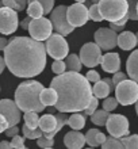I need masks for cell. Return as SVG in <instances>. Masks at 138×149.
Returning <instances> with one entry per match:
<instances>
[{"label": "cell", "mask_w": 138, "mask_h": 149, "mask_svg": "<svg viewBox=\"0 0 138 149\" xmlns=\"http://www.w3.org/2000/svg\"><path fill=\"white\" fill-rule=\"evenodd\" d=\"M4 60L10 72L18 77L38 76L46 67V46L31 37H15L4 49Z\"/></svg>", "instance_id": "obj_1"}, {"label": "cell", "mask_w": 138, "mask_h": 149, "mask_svg": "<svg viewBox=\"0 0 138 149\" xmlns=\"http://www.w3.org/2000/svg\"><path fill=\"white\" fill-rule=\"evenodd\" d=\"M50 87H53L58 95L54 104L55 110L62 113L83 111L94 96L88 79L75 71L57 74L51 80Z\"/></svg>", "instance_id": "obj_2"}, {"label": "cell", "mask_w": 138, "mask_h": 149, "mask_svg": "<svg viewBox=\"0 0 138 149\" xmlns=\"http://www.w3.org/2000/svg\"><path fill=\"white\" fill-rule=\"evenodd\" d=\"M44 90L42 83L35 80H27L20 83L15 91V102L20 111H37L41 113L46 109L41 102L40 94Z\"/></svg>", "instance_id": "obj_3"}, {"label": "cell", "mask_w": 138, "mask_h": 149, "mask_svg": "<svg viewBox=\"0 0 138 149\" xmlns=\"http://www.w3.org/2000/svg\"><path fill=\"white\" fill-rule=\"evenodd\" d=\"M98 6L103 19L108 22H118L127 15L129 10L127 0H99Z\"/></svg>", "instance_id": "obj_4"}, {"label": "cell", "mask_w": 138, "mask_h": 149, "mask_svg": "<svg viewBox=\"0 0 138 149\" xmlns=\"http://www.w3.org/2000/svg\"><path fill=\"white\" fill-rule=\"evenodd\" d=\"M115 98L122 106H130L138 100V83L135 80H122L115 87Z\"/></svg>", "instance_id": "obj_5"}, {"label": "cell", "mask_w": 138, "mask_h": 149, "mask_svg": "<svg viewBox=\"0 0 138 149\" xmlns=\"http://www.w3.org/2000/svg\"><path fill=\"white\" fill-rule=\"evenodd\" d=\"M67 8L68 6H58V7L53 8L50 12V22L53 24V29L64 37L69 36L75 29L67 18Z\"/></svg>", "instance_id": "obj_6"}, {"label": "cell", "mask_w": 138, "mask_h": 149, "mask_svg": "<svg viewBox=\"0 0 138 149\" xmlns=\"http://www.w3.org/2000/svg\"><path fill=\"white\" fill-rule=\"evenodd\" d=\"M46 52L47 54L53 57L54 60H64L68 56V52H69V46H68V42L65 41L64 36L61 34H51L49 38H47L46 42Z\"/></svg>", "instance_id": "obj_7"}, {"label": "cell", "mask_w": 138, "mask_h": 149, "mask_svg": "<svg viewBox=\"0 0 138 149\" xmlns=\"http://www.w3.org/2000/svg\"><path fill=\"white\" fill-rule=\"evenodd\" d=\"M107 132L110 136L117 138L129 136V121L125 115L121 114H110L106 122Z\"/></svg>", "instance_id": "obj_8"}, {"label": "cell", "mask_w": 138, "mask_h": 149, "mask_svg": "<svg viewBox=\"0 0 138 149\" xmlns=\"http://www.w3.org/2000/svg\"><path fill=\"white\" fill-rule=\"evenodd\" d=\"M18 14L16 10L10 7H0V33L4 36H10L18 29Z\"/></svg>", "instance_id": "obj_9"}, {"label": "cell", "mask_w": 138, "mask_h": 149, "mask_svg": "<svg viewBox=\"0 0 138 149\" xmlns=\"http://www.w3.org/2000/svg\"><path fill=\"white\" fill-rule=\"evenodd\" d=\"M102 49L96 42H88L80 49V60L88 68H94L102 61Z\"/></svg>", "instance_id": "obj_10"}, {"label": "cell", "mask_w": 138, "mask_h": 149, "mask_svg": "<svg viewBox=\"0 0 138 149\" xmlns=\"http://www.w3.org/2000/svg\"><path fill=\"white\" fill-rule=\"evenodd\" d=\"M51 30H53V24H51L50 19L46 18H33L28 26V31L30 36L34 39L38 41H45L51 36Z\"/></svg>", "instance_id": "obj_11"}, {"label": "cell", "mask_w": 138, "mask_h": 149, "mask_svg": "<svg viewBox=\"0 0 138 149\" xmlns=\"http://www.w3.org/2000/svg\"><path fill=\"white\" fill-rule=\"evenodd\" d=\"M67 18L69 23L73 27H80L88 22L89 19V14H88V8L84 6V3H77L72 6H68L67 8Z\"/></svg>", "instance_id": "obj_12"}, {"label": "cell", "mask_w": 138, "mask_h": 149, "mask_svg": "<svg viewBox=\"0 0 138 149\" xmlns=\"http://www.w3.org/2000/svg\"><path fill=\"white\" fill-rule=\"evenodd\" d=\"M95 42L98 43L102 50H111L118 45V37H117V31H114L112 29H106L100 27L98 29L94 34Z\"/></svg>", "instance_id": "obj_13"}, {"label": "cell", "mask_w": 138, "mask_h": 149, "mask_svg": "<svg viewBox=\"0 0 138 149\" xmlns=\"http://www.w3.org/2000/svg\"><path fill=\"white\" fill-rule=\"evenodd\" d=\"M0 114H3L7 118L10 126L18 125L20 122V109L16 102L11 99H1L0 100Z\"/></svg>", "instance_id": "obj_14"}, {"label": "cell", "mask_w": 138, "mask_h": 149, "mask_svg": "<svg viewBox=\"0 0 138 149\" xmlns=\"http://www.w3.org/2000/svg\"><path fill=\"white\" fill-rule=\"evenodd\" d=\"M103 71L108 72V73H115L121 69V57L118 53H107L102 57L100 61Z\"/></svg>", "instance_id": "obj_15"}, {"label": "cell", "mask_w": 138, "mask_h": 149, "mask_svg": "<svg viewBox=\"0 0 138 149\" xmlns=\"http://www.w3.org/2000/svg\"><path fill=\"white\" fill-rule=\"evenodd\" d=\"M64 144H65L67 148L80 149V148H83L84 144H85V136L80 133L79 130L72 129V132L65 134V137H64Z\"/></svg>", "instance_id": "obj_16"}, {"label": "cell", "mask_w": 138, "mask_h": 149, "mask_svg": "<svg viewBox=\"0 0 138 149\" xmlns=\"http://www.w3.org/2000/svg\"><path fill=\"white\" fill-rule=\"evenodd\" d=\"M118 46L122 50H131L137 46V36L131 31H122L118 36Z\"/></svg>", "instance_id": "obj_17"}, {"label": "cell", "mask_w": 138, "mask_h": 149, "mask_svg": "<svg viewBox=\"0 0 138 149\" xmlns=\"http://www.w3.org/2000/svg\"><path fill=\"white\" fill-rule=\"evenodd\" d=\"M106 138V134H103L99 129H89L85 134V144H88L89 146H102Z\"/></svg>", "instance_id": "obj_18"}, {"label": "cell", "mask_w": 138, "mask_h": 149, "mask_svg": "<svg viewBox=\"0 0 138 149\" xmlns=\"http://www.w3.org/2000/svg\"><path fill=\"white\" fill-rule=\"evenodd\" d=\"M126 71L127 74L130 76V79H133L138 83V49L133 50V53L129 56L126 63Z\"/></svg>", "instance_id": "obj_19"}, {"label": "cell", "mask_w": 138, "mask_h": 149, "mask_svg": "<svg viewBox=\"0 0 138 149\" xmlns=\"http://www.w3.org/2000/svg\"><path fill=\"white\" fill-rule=\"evenodd\" d=\"M57 126V118L53 114H46L44 117L40 118V122H38V127H40L44 133H50L55 129Z\"/></svg>", "instance_id": "obj_20"}, {"label": "cell", "mask_w": 138, "mask_h": 149, "mask_svg": "<svg viewBox=\"0 0 138 149\" xmlns=\"http://www.w3.org/2000/svg\"><path fill=\"white\" fill-rule=\"evenodd\" d=\"M40 99L41 102L44 103L45 106H54L55 102H57V99H58V95H57V91L53 88V87H49V88H45L41 91L40 94Z\"/></svg>", "instance_id": "obj_21"}, {"label": "cell", "mask_w": 138, "mask_h": 149, "mask_svg": "<svg viewBox=\"0 0 138 149\" xmlns=\"http://www.w3.org/2000/svg\"><path fill=\"white\" fill-rule=\"evenodd\" d=\"M92 92H94V95L98 99H104L111 92V87L108 86V83L106 80H99V81L95 83L94 88H92Z\"/></svg>", "instance_id": "obj_22"}, {"label": "cell", "mask_w": 138, "mask_h": 149, "mask_svg": "<svg viewBox=\"0 0 138 149\" xmlns=\"http://www.w3.org/2000/svg\"><path fill=\"white\" fill-rule=\"evenodd\" d=\"M68 126H71L73 130H80L85 126V115L77 113H73L71 117H68Z\"/></svg>", "instance_id": "obj_23"}, {"label": "cell", "mask_w": 138, "mask_h": 149, "mask_svg": "<svg viewBox=\"0 0 138 149\" xmlns=\"http://www.w3.org/2000/svg\"><path fill=\"white\" fill-rule=\"evenodd\" d=\"M27 15L31 16V18H41L42 15H45L44 6H42L38 0L30 1L27 6Z\"/></svg>", "instance_id": "obj_24"}, {"label": "cell", "mask_w": 138, "mask_h": 149, "mask_svg": "<svg viewBox=\"0 0 138 149\" xmlns=\"http://www.w3.org/2000/svg\"><path fill=\"white\" fill-rule=\"evenodd\" d=\"M110 117V114L107 110H95V113L91 115L92 123H95L96 126H106V122Z\"/></svg>", "instance_id": "obj_25"}, {"label": "cell", "mask_w": 138, "mask_h": 149, "mask_svg": "<svg viewBox=\"0 0 138 149\" xmlns=\"http://www.w3.org/2000/svg\"><path fill=\"white\" fill-rule=\"evenodd\" d=\"M65 64H67V69H68V71H75V72H80L81 65H83V63H81L80 57H79V56H76V54H68Z\"/></svg>", "instance_id": "obj_26"}, {"label": "cell", "mask_w": 138, "mask_h": 149, "mask_svg": "<svg viewBox=\"0 0 138 149\" xmlns=\"http://www.w3.org/2000/svg\"><path fill=\"white\" fill-rule=\"evenodd\" d=\"M22 132H23V136L24 138H27V140H37V138H40L42 134H44V132L40 129V127H28L26 123H24L23 129H22Z\"/></svg>", "instance_id": "obj_27"}, {"label": "cell", "mask_w": 138, "mask_h": 149, "mask_svg": "<svg viewBox=\"0 0 138 149\" xmlns=\"http://www.w3.org/2000/svg\"><path fill=\"white\" fill-rule=\"evenodd\" d=\"M38 122H40V117L37 111H24V123L28 127H38Z\"/></svg>", "instance_id": "obj_28"}, {"label": "cell", "mask_w": 138, "mask_h": 149, "mask_svg": "<svg viewBox=\"0 0 138 149\" xmlns=\"http://www.w3.org/2000/svg\"><path fill=\"white\" fill-rule=\"evenodd\" d=\"M123 146L125 148H131V149H138V134H131V136H125L121 137Z\"/></svg>", "instance_id": "obj_29"}, {"label": "cell", "mask_w": 138, "mask_h": 149, "mask_svg": "<svg viewBox=\"0 0 138 149\" xmlns=\"http://www.w3.org/2000/svg\"><path fill=\"white\" fill-rule=\"evenodd\" d=\"M102 148L104 149H110V148H125L121 141V138H117V137H107L106 141L102 144Z\"/></svg>", "instance_id": "obj_30"}, {"label": "cell", "mask_w": 138, "mask_h": 149, "mask_svg": "<svg viewBox=\"0 0 138 149\" xmlns=\"http://www.w3.org/2000/svg\"><path fill=\"white\" fill-rule=\"evenodd\" d=\"M88 14H89V19L95 20V22H102V20H104L103 19V16H102V14H100V10H99L98 3H94L91 7H89Z\"/></svg>", "instance_id": "obj_31"}, {"label": "cell", "mask_w": 138, "mask_h": 149, "mask_svg": "<svg viewBox=\"0 0 138 149\" xmlns=\"http://www.w3.org/2000/svg\"><path fill=\"white\" fill-rule=\"evenodd\" d=\"M127 3H129V10H127L129 19L138 20V12H137V3H138V0H127Z\"/></svg>", "instance_id": "obj_32"}, {"label": "cell", "mask_w": 138, "mask_h": 149, "mask_svg": "<svg viewBox=\"0 0 138 149\" xmlns=\"http://www.w3.org/2000/svg\"><path fill=\"white\" fill-rule=\"evenodd\" d=\"M117 106H118V100H117V98H110V96L104 98V102H103V109H104V110H107L108 113H110V111L115 110Z\"/></svg>", "instance_id": "obj_33"}, {"label": "cell", "mask_w": 138, "mask_h": 149, "mask_svg": "<svg viewBox=\"0 0 138 149\" xmlns=\"http://www.w3.org/2000/svg\"><path fill=\"white\" fill-rule=\"evenodd\" d=\"M127 19H129V15L123 16L122 19H119L118 22H110V29H112L114 31H122L125 29V24H126Z\"/></svg>", "instance_id": "obj_34"}, {"label": "cell", "mask_w": 138, "mask_h": 149, "mask_svg": "<svg viewBox=\"0 0 138 149\" xmlns=\"http://www.w3.org/2000/svg\"><path fill=\"white\" fill-rule=\"evenodd\" d=\"M67 69V64L64 63L62 60H55L54 63L51 64V71L54 72L55 74H60V73H64Z\"/></svg>", "instance_id": "obj_35"}, {"label": "cell", "mask_w": 138, "mask_h": 149, "mask_svg": "<svg viewBox=\"0 0 138 149\" xmlns=\"http://www.w3.org/2000/svg\"><path fill=\"white\" fill-rule=\"evenodd\" d=\"M37 145L40 146V148H51V146L54 145V140L45 137L44 134H42L40 138H37Z\"/></svg>", "instance_id": "obj_36"}, {"label": "cell", "mask_w": 138, "mask_h": 149, "mask_svg": "<svg viewBox=\"0 0 138 149\" xmlns=\"http://www.w3.org/2000/svg\"><path fill=\"white\" fill-rule=\"evenodd\" d=\"M99 106V102H98V98L96 96H92L91 100H89V103H88V106L84 109V111H85V115H92V114L95 113V110L98 109Z\"/></svg>", "instance_id": "obj_37"}, {"label": "cell", "mask_w": 138, "mask_h": 149, "mask_svg": "<svg viewBox=\"0 0 138 149\" xmlns=\"http://www.w3.org/2000/svg\"><path fill=\"white\" fill-rule=\"evenodd\" d=\"M30 1H34V0H27V3ZM42 6H44V11H45V15L46 14H50L51 10H53V6H54V0H38Z\"/></svg>", "instance_id": "obj_38"}, {"label": "cell", "mask_w": 138, "mask_h": 149, "mask_svg": "<svg viewBox=\"0 0 138 149\" xmlns=\"http://www.w3.org/2000/svg\"><path fill=\"white\" fill-rule=\"evenodd\" d=\"M11 148H19V149H23L26 148L24 146V138L23 137H19L18 134L14 136L11 140Z\"/></svg>", "instance_id": "obj_39"}, {"label": "cell", "mask_w": 138, "mask_h": 149, "mask_svg": "<svg viewBox=\"0 0 138 149\" xmlns=\"http://www.w3.org/2000/svg\"><path fill=\"white\" fill-rule=\"evenodd\" d=\"M126 79V74L123 73V72H115L114 73V76H112V84H114V87H117V84H119V83L122 81V80H125Z\"/></svg>", "instance_id": "obj_40"}, {"label": "cell", "mask_w": 138, "mask_h": 149, "mask_svg": "<svg viewBox=\"0 0 138 149\" xmlns=\"http://www.w3.org/2000/svg\"><path fill=\"white\" fill-rule=\"evenodd\" d=\"M85 77L88 79V81L89 83H96L100 80V74L98 73L96 71H94V69H91L89 72H87V76Z\"/></svg>", "instance_id": "obj_41"}, {"label": "cell", "mask_w": 138, "mask_h": 149, "mask_svg": "<svg viewBox=\"0 0 138 149\" xmlns=\"http://www.w3.org/2000/svg\"><path fill=\"white\" fill-rule=\"evenodd\" d=\"M16 134H19V127L16 125L14 126H8L7 129H6V136L7 137H14V136H16Z\"/></svg>", "instance_id": "obj_42"}, {"label": "cell", "mask_w": 138, "mask_h": 149, "mask_svg": "<svg viewBox=\"0 0 138 149\" xmlns=\"http://www.w3.org/2000/svg\"><path fill=\"white\" fill-rule=\"evenodd\" d=\"M8 126H10V123H8L7 118L4 117L3 114H0V133L6 132V129H7Z\"/></svg>", "instance_id": "obj_43"}, {"label": "cell", "mask_w": 138, "mask_h": 149, "mask_svg": "<svg viewBox=\"0 0 138 149\" xmlns=\"http://www.w3.org/2000/svg\"><path fill=\"white\" fill-rule=\"evenodd\" d=\"M3 1V6L10 8H14V10H18V4H16L15 0H1Z\"/></svg>", "instance_id": "obj_44"}, {"label": "cell", "mask_w": 138, "mask_h": 149, "mask_svg": "<svg viewBox=\"0 0 138 149\" xmlns=\"http://www.w3.org/2000/svg\"><path fill=\"white\" fill-rule=\"evenodd\" d=\"M31 16H27V18H24L22 22H20V27L23 29V30H28V26H30V22H31Z\"/></svg>", "instance_id": "obj_45"}, {"label": "cell", "mask_w": 138, "mask_h": 149, "mask_svg": "<svg viewBox=\"0 0 138 149\" xmlns=\"http://www.w3.org/2000/svg\"><path fill=\"white\" fill-rule=\"evenodd\" d=\"M16 4H18V10L16 11H23L26 6H27V0H15Z\"/></svg>", "instance_id": "obj_46"}, {"label": "cell", "mask_w": 138, "mask_h": 149, "mask_svg": "<svg viewBox=\"0 0 138 149\" xmlns=\"http://www.w3.org/2000/svg\"><path fill=\"white\" fill-rule=\"evenodd\" d=\"M7 45H8V39L1 37V38H0V50H4Z\"/></svg>", "instance_id": "obj_47"}, {"label": "cell", "mask_w": 138, "mask_h": 149, "mask_svg": "<svg viewBox=\"0 0 138 149\" xmlns=\"http://www.w3.org/2000/svg\"><path fill=\"white\" fill-rule=\"evenodd\" d=\"M6 67H7V65H6V60H4L3 57H0V74H1V72L4 71Z\"/></svg>", "instance_id": "obj_48"}, {"label": "cell", "mask_w": 138, "mask_h": 149, "mask_svg": "<svg viewBox=\"0 0 138 149\" xmlns=\"http://www.w3.org/2000/svg\"><path fill=\"white\" fill-rule=\"evenodd\" d=\"M0 148H11V142H8V141H0Z\"/></svg>", "instance_id": "obj_49"}, {"label": "cell", "mask_w": 138, "mask_h": 149, "mask_svg": "<svg viewBox=\"0 0 138 149\" xmlns=\"http://www.w3.org/2000/svg\"><path fill=\"white\" fill-rule=\"evenodd\" d=\"M135 111H137V115H138V100L135 102Z\"/></svg>", "instance_id": "obj_50"}, {"label": "cell", "mask_w": 138, "mask_h": 149, "mask_svg": "<svg viewBox=\"0 0 138 149\" xmlns=\"http://www.w3.org/2000/svg\"><path fill=\"white\" fill-rule=\"evenodd\" d=\"M77 3H85V0H76Z\"/></svg>", "instance_id": "obj_51"}, {"label": "cell", "mask_w": 138, "mask_h": 149, "mask_svg": "<svg viewBox=\"0 0 138 149\" xmlns=\"http://www.w3.org/2000/svg\"><path fill=\"white\" fill-rule=\"evenodd\" d=\"M92 3H99V0H92Z\"/></svg>", "instance_id": "obj_52"}, {"label": "cell", "mask_w": 138, "mask_h": 149, "mask_svg": "<svg viewBox=\"0 0 138 149\" xmlns=\"http://www.w3.org/2000/svg\"><path fill=\"white\" fill-rule=\"evenodd\" d=\"M135 36H137V43H138V33H137V34H135Z\"/></svg>", "instance_id": "obj_53"}, {"label": "cell", "mask_w": 138, "mask_h": 149, "mask_svg": "<svg viewBox=\"0 0 138 149\" xmlns=\"http://www.w3.org/2000/svg\"><path fill=\"white\" fill-rule=\"evenodd\" d=\"M137 12H138V3H137Z\"/></svg>", "instance_id": "obj_54"}]
</instances>
